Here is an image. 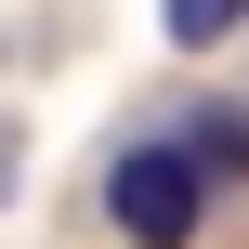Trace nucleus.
<instances>
[{
  "mask_svg": "<svg viewBox=\"0 0 249 249\" xmlns=\"http://www.w3.org/2000/svg\"><path fill=\"white\" fill-rule=\"evenodd\" d=\"M197 210H210V171H197L184 144H118V171H105V223H118L131 249H184Z\"/></svg>",
  "mask_w": 249,
  "mask_h": 249,
  "instance_id": "f257e3e1",
  "label": "nucleus"
},
{
  "mask_svg": "<svg viewBox=\"0 0 249 249\" xmlns=\"http://www.w3.org/2000/svg\"><path fill=\"white\" fill-rule=\"evenodd\" d=\"M184 158H197L210 184H236V171H249V105H197V131H184Z\"/></svg>",
  "mask_w": 249,
  "mask_h": 249,
  "instance_id": "f03ea898",
  "label": "nucleus"
},
{
  "mask_svg": "<svg viewBox=\"0 0 249 249\" xmlns=\"http://www.w3.org/2000/svg\"><path fill=\"white\" fill-rule=\"evenodd\" d=\"M158 26H171V53H210L249 26V0H158Z\"/></svg>",
  "mask_w": 249,
  "mask_h": 249,
  "instance_id": "7ed1b4c3",
  "label": "nucleus"
},
{
  "mask_svg": "<svg viewBox=\"0 0 249 249\" xmlns=\"http://www.w3.org/2000/svg\"><path fill=\"white\" fill-rule=\"evenodd\" d=\"M0 184H13V118H0Z\"/></svg>",
  "mask_w": 249,
  "mask_h": 249,
  "instance_id": "20e7f679",
  "label": "nucleus"
}]
</instances>
